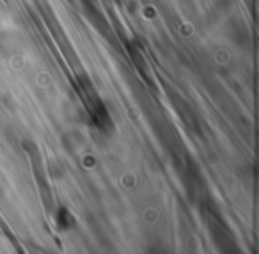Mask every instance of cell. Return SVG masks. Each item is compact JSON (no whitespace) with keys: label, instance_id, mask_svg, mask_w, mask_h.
I'll use <instances>...</instances> for the list:
<instances>
[{"label":"cell","instance_id":"cell-1","mask_svg":"<svg viewBox=\"0 0 259 254\" xmlns=\"http://www.w3.org/2000/svg\"><path fill=\"white\" fill-rule=\"evenodd\" d=\"M144 254H170V250L167 249V247L163 245V243L156 242V243H149Z\"/></svg>","mask_w":259,"mask_h":254}]
</instances>
